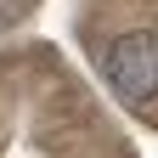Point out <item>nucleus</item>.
I'll list each match as a JSON object with an SVG mask.
<instances>
[{
    "mask_svg": "<svg viewBox=\"0 0 158 158\" xmlns=\"http://www.w3.org/2000/svg\"><path fill=\"white\" fill-rule=\"evenodd\" d=\"M102 73H107V85H113L118 102L147 107L152 96H158V34H152V28L118 34L113 45L102 51Z\"/></svg>",
    "mask_w": 158,
    "mask_h": 158,
    "instance_id": "obj_1",
    "label": "nucleus"
}]
</instances>
